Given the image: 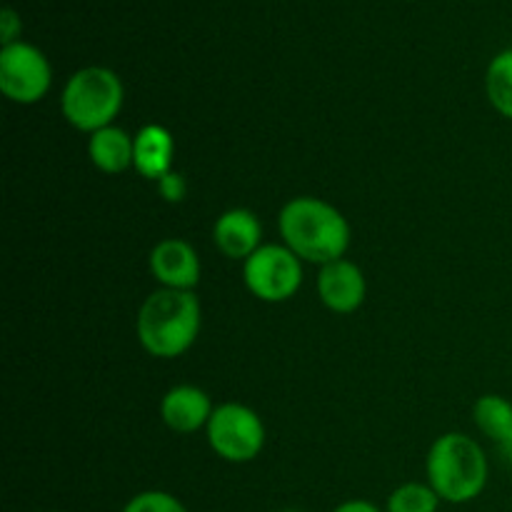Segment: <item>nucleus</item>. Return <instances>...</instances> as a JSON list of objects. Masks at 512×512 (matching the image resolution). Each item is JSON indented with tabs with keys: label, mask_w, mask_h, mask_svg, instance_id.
<instances>
[{
	"label": "nucleus",
	"mask_w": 512,
	"mask_h": 512,
	"mask_svg": "<svg viewBox=\"0 0 512 512\" xmlns=\"http://www.w3.org/2000/svg\"><path fill=\"white\" fill-rule=\"evenodd\" d=\"M440 495L430 485L405 483L388 498V512H438Z\"/></svg>",
	"instance_id": "dca6fc26"
},
{
	"label": "nucleus",
	"mask_w": 512,
	"mask_h": 512,
	"mask_svg": "<svg viewBox=\"0 0 512 512\" xmlns=\"http://www.w3.org/2000/svg\"><path fill=\"white\" fill-rule=\"evenodd\" d=\"M243 280L263 303H283L303 285V265L288 245H260L243 263Z\"/></svg>",
	"instance_id": "423d86ee"
},
{
	"label": "nucleus",
	"mask_w": 512,
	"mask_h": 512,
	"mask_svg": "<svg viewBox=\"0 0 512 512\" xmlns=\"http://www.w3.org/2000/svg\"><path fill=\"white\" fill-rule=\"evenodd\" d=\"M263 225L260 218L248 208L225 210L213 225V240L220 253L230 260H248L260 248Z\"/></svg>",
	"instance_id": "9d476101"
},
{
	"label": "nucleus",
	"mask_w": 512,
	"mask_h": 512,
	"mask_svg": "<svg viewBox=\"0 0 512 512\" xmlns=\"http://www.w3.org/2000/svg\"><path fill=\"white\" fill-rule=\"evenodd\" d=\"M60 108L73 128L93 135L118 118L123 108V83L113 70L90 65L70 75Z\"/></svg>",
	"instance_id": "20e7f679"
},
{
	"label": "nucleus",
	"mask_w": 512,
	"mask_h": 512,
	"mask_svg": "<svg viewBox=\"0 0 512 512\" xmlns=\"http://www.w3.org/2000/svg\"><path fill=\"white\" fill-rule=\"evenodd\" d=\"M200 300L193 290L160 288L145 298L138 313V340L153 358H180L200 333Z\"/></svg>",
	"instance_id": "f03ea898"
},
{
	"label": "nucleus",
	"mask_w": 512,
	"mask_h": 512,
	"mask_svg": "<svg viewBox=\"0 0 512 512\" xmlns=\"http://www.w3.org/2000/svg\"><path fill=\"white\" fill-rule=\"evenodd\" d=\"M205 430L213 453L228 463H250L263 453L265 425L248 405H220L213 410Z\"/></svg>",
	"instance_id": "39448f33"
},
{
	"label": "nucleus",
	"mask_w": 512,
	"mask_h": 512,
	"mask_svg": "<svg viewBox=\"0 0 512 512\" xmlns=\"http://www.w3.org/2000/svg\"><path fill=\"white\" fill-rule=\"evenodd\" d=\"M485 88H488V98L493 108L503 118L512 120V48L495 55L493 63L488 65Z\"/></svg>",
	"instance_id": "2eb2a0df"
},
{
	"label": "nucleus",
	"mask_w": 512,
	"mask_h": 512,
	"mask_svg": "<svg viewBox=\"0 0 512 512\" xmlns=\"http://www.w3.org/2000/svg\"><path fill=\"white\" fill-rule=\"evenodd\" d=\"M123 512H188L185 505L180 503L175 495L165 493V490H145L135 498L128 500Z\"/></svg>",
	"instance_id": "f3484780"
},
{
	"label": "nucleus",
	"mask_w": 512,
	"mask_h": 512,
	"mask_svg": "<svg viewBox=\"0 0 512 512\" xmlns=\"http://www.w3.org/2000/svg\"><path fill=\"white\" fill-rule=\"evenodd\" d=\"M318 293L325 308L338 315H348L365 303L368 285H365V275L358 265L340 258L320 268Z\"/></svg>",
	"instance_id": "6e6552de"
},
{
	"label": "nucleus",
	"mask_w": 512,
	"mask_h": 512,
	"mask_svg": "<svg viewBox=\"0 0 512 512\" xmlns=\"http://www.w3.org/2000/svg\"><path fill=\"white\" fill-rule=\"evenodd\" d=\"M285 245L308 263L328 265L340 260L350 245V225L335 205L320 198H293L278 218Z\"/></svg>",
	"instance_id": "f257e3e1"
},
{
	"label": "nucleus",
	"mask_w": 512,
	"mask_h": 512,
	"mask_svg": "<svg viewBox=\"0 0 512 512\" xmlns=\"http://www.w3.org/2000/svg\"><path fill=\"white\" fill-rule=\"evenodd\" d=\"M173 135L163 125H145L135 135V153L133 165L143 178L160 180L163 175L170 173L173 165Z\"/></svg>",
	"instance_id": "f8f14e48"
},
{
	"label": "nucleus",
	"mask_w": 512,
	"mask_h": 512,
	"mask_svg": "<svg viewBox=\"0 0 512 512\" xmlns=\"http://www.w3.org/2000/svg\"><path fill=\"white\" fill-rule=\"evenodd\" d=\"M150 273L163 288L193 290L200 283V258L185 240H160L150 253Z\"/></svg>",
	"instance_id": "1a4fd4ad"
},
{
	"label": "nucleus",
	"mask_w": 512,
	"mask_h": 512,
	"mask_svg": "<svg viewBox=\"0 0 512 512\" xmlns=\"http://www.w3.org/2000/svg\"><path fill=\"white\" fill-rule=\"evenodd\" d=\"M475 425L512 458V403L503 395H483L473 408Z\"/></svg>",
	"instance_id": "4468645a"
},
{
	"label": "nucleus",
	"mask_w": 512,
	"mask_h": 512,
	"mask_svg": "<svg viewBox=\"0 0 512 512\" xmlns=\"http://www.w3.org/2000/svg\"><path fill=\"white\" fill-rule=\"evenodd\" d=\"M133 153H135V138H130L123 128H108L98 130V133L90 135L88 143V155L93 160V165L103 173H123L133 165Z\"/></svg>",
	"instance_id": "ddd939ff"
},
{
	"label": "nucleus",
	"mask_w": 512,
	"mask_h": 512,
	"mask_svg": "<svg viewBox=\"0 0 512 512\" xmlns=\"http://www.w3.org/2000/svg\"><path fill=\"white\" fill-rule=\"evenodd\" d=\"M158 193L163 195L168 203H180V200L185 198V178L170 170L168 175H163V178L158 180Z\"/></svg>",
	"instance_id": "a211bd4d"
},
{
	"label": "nucleus",
	"mask_w": 512,
	"mask_h": 512,
	"mask_svg": "<svg viewBox=\"0 0 512 512\" xmlns=\"http://www.w3.org/2000/svg\"><path fill=\"white\" fill-rule=\"evenodd\" d=\"M0 28H3L0 30V33H3V45L15 43V33L20 30V18L13 13V10L5 8L3 15H0Z\"/></svg>",
	"instance_id": "6ab92c4d"
},
{
	"label": "nucleus",
	"mask_w": 512,
	"mask_h": 512,
	"mask_svg": "<svg viewBox=\"0 0 512 512\" xmlns=\"http://www.w3.org/2000/svg\"><path fill=\"white\" fill-rule=\"evenodd\" d=\"M333 512H383L378 505L368 503V500H348V503H340Z\"/></svg>",
	"instance_id": "aec40b11"
},
{
	"label": "nucleus",
	"mask_w": 512,
	"mask_h": 512,
	"mask_svg": "<svg viewBox=\"0 0 512 512\" xmlns=\"http://www.w3.org/2000/svg\"><path fill=\"white\" fill-rule=\"evenodd\" d=\"M425 470L430 488L453 505L480 498L490 475L483 448L463 433L440 435L430 448Z\"/></svg>",
	"instance_id": "7ed1b4c3"
},
{
	"label": "nucleus",
	"mask_w": 512,
	"mask_h": 512,
	"mask_svg": "<svg viewBox=\"0 0 512 512\" xmlns=\"http://www.w3.org/2000/svg\"><path fill=\"white\" fill-rule=\"evenodd\" d=\"M280 512H300V510H280Z\"/></svg>",
	"instance_id": "412c9836"
},
{
	"label": "nucleus",
	"mask_w": 512,
	"mask_h": 512,
	"mask_svg": "<svg viewBox=\"0 0 512 512\" xmlns=\"http://www.w3.org/2000/svg\"><path fill=\"white\" fill-rule=\"evenodd\" d=\"M213 405L205 390L195 385H175L160 400V418L173 433H195L200 428H208V420L213 415Z\"/></svg>",
	"instance_id": "9b49d317"
},
{
	"label": "nucleus",
	"mask_w": 512,
	"mask_h": 512,
	"mask_svg": "<svg viewBox=\"0 0 512 512\" xmlns=\"http://www.w3.org/2000/svg\"><path fill=\"white\" fill-rule=\"evenodd\" d=\"M53 73L48 58L35 45L15 43L0 50V90L5 98L20 105H33L50 90Z\"/></svg>",
	"instance_id": "0eeeda50"
}]
</instances>
